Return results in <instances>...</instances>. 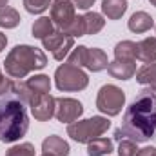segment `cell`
<instances>
[{"instance_id": "obj_1", "label": "cell", "mask_w": 156, "mask_h": 156, "mask_svg": "<svg viewBox=\"0 0 156 156\" xmlns=\"http://www.w3.org/2000/svg\"><path fill=\"white\" fill-rule=\"evenodd\" d=\"M156 136V93L142 89L134 102L127 107L122 125L115 131V140H131L134 144L147 142Z\"/></svg>"}, {"instance_id": "obj_2", "label": "cell", "mask_w": 156, "mask_h": 156, "mask_svg": "<svg viewBox=\"0 0 156 156\" xmlns=\"http://www.w3.org/2000/svg\"><path fill=\"white\" fill-rule=\"evenodd\" d=\"M26 105L27 104L11 91L0 98V142L13 144L27 133L29 116Z\"/></svg>"}, {"instance_id": "obj_3", "label": "cell", "mask_w": 156, "mask_h": 156, "mask_svg": "<svg viewBox=\"0 0 156 156\" xmlns=\"http://www.w3.org/2000/svg\"><path fill=\"white\" fill-rule=\"evenodd\" d=\"M47 66L45 53L33 45H15L4 62L5 73L15 80H22L33 71H40Z\"/></svg>"}, {"instance_id": "obj_4", "label": "cell", "mask_w": 156, "mask_h": 156, "mask_svg": "<svg viewBox=\"0 0 156 156\" xmlns=\"http://www.w3.org/2000/svg\"><path fill=\"white\" fill-rule=\"evenodd\" d=\"M111 127V122L105 116H93L87 120H76L67 125V134L78 144H89L96 138H100L107 129Z\"/></svg>"}, {"instance_id": "obj_5", "label": "cell", "mask_w": 156, "mask_h": 156, "mask_svg": "<svg viewBox=\"0 0 156 156\" xmlns=\"http://www.w3.org/2000/svg\"><path fill=\"white\" fill-rule=\"evenodd\" d=\"M55 83L60 91L73 93V91L85 89L89 85V76H87V73L82 71V67L71 66L66 62L55 71Z\"/></svg>"}, {"instance_id": "obj_6", "label": "cell", "mask_w": 156, "mask_h": 156, "mask_svg": "<svg viewBox=\"0 0 156 156\" xmlns=\"http://www.w3.org/2000/svg\"><path fill=\"white\" fill-rule=\"evenodd\" d=\"M123 104H125V93L120 87L113 85V83L100 87L98 96H96V107L100 113H104L107 116H116L122 113Z\"/></svg>"}, {"instance_id": "obj_7", "label": "cell", "mask_w": 156, "mask_h": 156, "mask_svg": "<svg viewBox=\"0 0 156 156\" xmlns=\"http://www.w3.org/2000/svg\"><path fill=\"white\" fill-rule=\"evenodd\" d=\"M42 44H44V49H47L53 55L55 60L62 62L71 53V49L75 47V38L71 35H67V33H64V31L58 29L53 35H49L47 38L42 40Z\"/></svg>"}, {"instance_id": "obj_8", "label": "cell", "mask_w": 156, "mask_h": 156, "mask_svg": "<svg viewBox=\"0 0 156 156\" xmlns=\"http://www.w3.org/2000/svg\"><path fill=\"white\" fill-rule=\"evenodd\" d=\"M75 7L76 5H75L73 0H53V4H51V20L60 31H66L73 24V20L76 16Z\"/></svg>"}, {"instance_id": "obj_9", "label": "cell", "mask_w": 156, "mask_h": 156, "mask_svg": "<svg viewBox=\"0 0 156 156\" xmlns=\"http://www.w3.org/2000/svg\"><path fill=\"white\" fill-rule=\"evenodd\" d=\"M83 115V105L75 98H56V107H55V116L62 123H71L76 122Z\"/></svg>"}, {"instance_id": "obj_10", "label": "cell", "mask_w": 156, "mask_h": 156, "mask_svg": "<svg viewBox=\"0 0 156 156\" xmlns=\"http://www.w3.org/2000/svg\"><path fill=\"white\" fill-rule=\"evenodd\" d=\"M31 115L35 116V120L38 122H47L55 116V107H56V98L51 96L49 93L47 94H42V96H37L31 104Z\"/></svg>"}, {"instance_id": "obj_11", "label": "cell", "mask_w": 156, "mask_h": 156, "mask_svg": "<svg viewBox=\"0 0 156 156\" xmlns=\"http://www.w3.org/2000/svg\"><path fill=\"white\" fill-rule=\"evenodd\" d=\"M109 75L116 80H129L136 75V60H120L115 58L107 66Z\"/></svg>"}, {"instance_id": "obj_12", "label": "cell", "mask_w": 156, "mask_h": 156, "mask_svg": "<svg viewBox=\"0 0 156 156\" xmlns=\"http://www.w3.org/2000/svg\"><path fill=\"white\" fill-rule=\"evenodd\" d=\"M107 66H109V60H107V55H105L102 49H98V47L89 49V47H87L83 67H87V69L93 71V73H100V71L107 69Z\"/></svg>"}, {"instance_id": "obj_13", "label": "cell", "mask_w": 156, "mask_h": 156, "mask_svg": "<svg viewBox=\"0 0 156 156\" xmlns=\"http://www.w3.org/2000/svg\"><path fill=\"white\" fill-rule=\"evenodd\" d=\"M42 151L51 156H69L71 149H69V144L64 138H60L56 134H51L42 142Z\"/></svg>"}, {"instance_id": "obj_14", "label": "cell", "mask_w": 156, "mask_h": 156, "mask_svg": "<svg viewBox=\"0 0 156 156\" xmlns=\"http://www.w3.org/2000/svg\"><path fill=\"white\" fill-rule=\"evenodd\" d=\"M136 60L145 64L156 62V37H147L136 44Z\"/></svg>"}, {"instance_id": "obj_15", "label": "cell", "mask_w": 156, "mask_h": 156, "mask_svg": "<svg viewBox=\"0 0 156 156\" xmlns=\"http://www.w3.org/2000/svg\"><path fill=\"white\" fill-rule=\"evenodd\" d=\"M153 26H154V20H153V16H151L149 13H145V11H136V13H133L131 18H129V22H127V27H129L133 33H145V31H149Z\"/></svg>"}, {"instance_id": "obj_16", "label": "cell", "mask_w": 156, "mask_h": 156, "mask_svg": "<svg viewBox=\"0 0 156 156\" xmlns=\"http://www.w3.org/2000/svg\"><path fill=\"white\" fill-rule=\"evenodd\" d=\"M102 11L107 18L118 20L127 11V0H102Z\"/></svg>"}, {"instance_id": "obj_17", "label": "cell", "mask_w": 156, "mask_h": 156, "mask_svg": "<svg viewBox=\"0 0 156 156\" xmlns=\"http://www.w3.org/2000/svg\"><path fill=\"white\" fill-rule=\"evenodd\" d=\"M136 82L142 85H149V89H153L156 93V62L145 64L144 67H140L136 71Z\"/></svg>"}, {"instance_id": "obj_18", "label": "cell", "mask_w": 156, "mask_h": 156, "mask_svg": "<svg viewBox=\"0 0 156 156\" xmlns=\"http://www.w3.org/2000/svg\"><path fill=\"white\" fill-rule=\"evenodd\" d=\"M113 153V140L109 138H96L87 144V156H107Z\"/></svg>"}, {"instance_id": "obj_19", "label": "cell", "mask_w": 156, "mask_h": 156, "mask_svg": "<svg viewBox=\"0 0 156 156\" xmlns=\"http://www.w3.org/2000/svg\"><path fill=\"white\" fill-rule=\"evenodd\" d=\"M105 26V20L100 13H94V11H89L83 15V29H85V35H96L104 29Z\"/></svg>"}, {"instance_id": "obj_20", "label": "cell", "mask_w": 156, "mask_h": 156, "mask_svg": "<svg viewBox=\"0 0 156 156\" xmlns=\"http://www.w3.org/2000/svg\"><path fill=\"white\" fill-rule=\"evenodd\" d=\"M31 33H33L35 38L44 40L55 33V24H53V20L49 16H40L38 20H35V24L31 27Z\"/></svg>"}, {"instance_id": "obj_21", "label": "cell", "mask_w": 156, "mask_h": 156, "mask_svg": "<svg viewBox=\"0 0 156 156\" xmlns=\"http://www.w3.org/2000/svg\"><path fill=\"white\" fill-rule=\"evenodd\" d=\"M18 24H20V15L15 7H9V5L0 7V27L13 29Z\"/></svg>"}, {"instance_id": "obj_22", "label": "cell", "mask_w": 156, "mask_h": 156, "mask_svg": "<svg viewBox=\"0 0 156 156\" xmlns=\"http://www.w3.org/2000/svg\"><path fill=\"white\" fill-rule=\"evenodd\" d=\"M115 58L120 60H136V42L122 40L115 45Z\"/></svg>"}, {"instance_id": "obj_23", "label": "cell", "mask_w": 156, "mask_h": 156, "mask_svg": "<svg viewBox=\"0 0 156 156\" xmlns=\"http://www.w3.org/2000/svg\"><path fill=\"white\" fill-rule=\"evenodd\" d=\"M85 53H87V47H85V45L75 47V49L67 55V64L76 66V67H83V64H85Z\"/></svg>"}, {"instance_id": "obj_24", "label": "cell", "mask_w": 156, "mask_h": 156, "mask_svg": "<svg viewBox=\"0 0 156 156\" xmlns=\"http://www.w3.org/2000/svg\"><path fill=\"white\" fill-rule=\"evenodd\" d=\"M5 156H35V147L33 144L29 142H24V144H18V145H13Z\"/></svg>"}, {"instance_id": "obj_25", "label": "cell", "mask_w": 156, "mask_h": 156, "mask_svg": "<svg viewBox=\"0 0 156 156\" xmlns=\"http://www.w3.org/2000/svg\"><path fill=\"white\" fill-rule=\"evenodd\" d=\"M49 5H51V0H24V7L33 15L44 13Z\"/></svg>"}, {"instance_id": "obj_26", "label": "cell", "mask_w": 156, "mask_h": 156, "mask_svg": "<svg viewBox=\"0 0 156 156\" xmlns=\"http://www.w3.org/2000/svg\"><path fill=\"white\" fill-rule=\"evenodd\" d=\"M64 33L71 35L73 38H75V37H83V35H85V29H83V16H75L73 24H71Z\"/></svg>"}, {"instance_id": "obj_27", "label": "cell", "mask_w": 156, "mask_h": 156, "mask_svg": "<svg viewBox=\"0 0 156 156\" xmlns=\"http://www.w3.org/2000/svg\"><path fill=\"white\" fill-rule=\"evenodd\" d=\"M138 153V147L134 142L131 140H122L120 145H118V156H136Z\"/></svg>"}, {"instance_id": "obj_28", "label": "cell", "mask_w": 156, "mask_h": 156, "mask_svg": "<svg viewBox=\"0 0 156 156\" xmlns=\"http://www.w3.org/2000/svg\"><path fill=\"white\" fill-rule=\"evenodd\" d=\"M9 89H11V80H9V78H5L4 75H2V71H0V96L7 94V93H9Z\"/></svg>"}, {"instance_id": "obj_29", "label": "cell", "mask_w": 156, "mask_h": 156, "mask_svg": "<svg viewBox=\"0 0 156 156\" xmlns=\"http://www.w3.org/2000/svg\"><path fill=\"white\" fill-rule=\"evenodd\" d=\"M136 156H156V147H144V149H138Z\"/></svg>"}, {"instance_id": "obj_30", "label": "cell", "mask_w": 156, "mask_h": 156, "mask_svg": "<svg viewBox=\"0 0 156 156\" xmlns=\"http://www.w3.org/2000/svg\"><path fill=\"white\" fill-rule=\"evenodd\" d=\"M94 4V0H75V5L78 9H89Z\"/></svg>"}, {"instance_id": "obj_31", "label": "cell", "mask_w": 156, "mask_h": 156, "mask_svg": "<svg viewBox=\"0 0 156 156\" xmlns=\"http://www.w3.org/2000/svg\"><path fill=\"white\" fill-rule=\"evenodd\" d=\"M5 44H7V38H5V35H4V33H0V53H2V49L5 47Z\"/></svg>"}, {"instance_id": "obj_32", "label": "cell", "mask_w": 156, "mask_h": 156, "mask_svg": "<svg viewBox=\"0 0 156 156\" xmlns=\"http://www.w3.org/2000/svg\"><path fill=\"white\" fill-rule=\"evenodd\" d=\"M7 2H9V0H0V7H4V5H7Z\"/></svg>"}, {"instance_id": "obj_33", "label": "cell", "mask_w": 156, "mask_h": 156, "mask_svg": "<svg viewBox=\"0 0 156 156\" xmlns=\"http://www.w3.org/2000/svg\"><path fill=\"white\" fill-rule=\"evenodd\" d=\"M149 2H151V4H153V5H156V0H149Z\"/></svg>"}, {"instance_id": "obj_34", "label": "cell", "mask_w": 156, "mask_h": 156, "mask_svg": "<svg viewBox=\"0 0 156 156\" xmlns=\"http://www.w3.org/2000/svg\"><path fill=\"white\" fill-rule=\"evenodd\" d=\"M42 156H51V154H45V153H44V154H42Z\"/></svg>"}]
</instances>
